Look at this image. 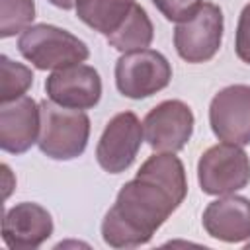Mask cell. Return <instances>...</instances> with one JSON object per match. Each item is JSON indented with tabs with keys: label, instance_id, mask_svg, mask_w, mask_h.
Listing matches in <instances>:
<instances>
[{
	"label": "cell",
	"instance_id": "2",
	"mask_svg": "<svg viewBox=\"0 0 250 250\" xmlns=\"http://www.w3.org/2000/svg\"><path fill=\"white\" fill-rule=\"evenodd\" d=\"M41 131H39V150L53 160H72L78 158L90 137V117L82 109H70L59 105L51 100L41 104Z\"/></svg>",
	"mask_w": 250,
	"mask_h": 250
},
{
	"label": "cell",
	"instance_id": "8",
	"mask_svg": "<svg viewBox=\"0 0 250 250\" xmlns=\"http://www.w3.org/2000/svg\"><path fill=\"white\" fill-rule=\"evenodd\" d=\"M193 111L182 100H164L154 105L143 121L145 139L152 150L178 152L193 133Z\"/></svg>",
	"mask_w": 250,
	"mask_h": 250
},
{
	"label": "cell",
	"instance_id": "14",
	"mask_svg": "<svg viewBox=\"0 0 250 250\" xmlns=\"http://www.w3.org/2000/svg\"><path fill=\"white\" fill-rule=\"evenodd\" d=\"M135 0H76V16L88 27L98 33H113L127 14L131 12Z\"/></svg>",
	"mask_w": 250,
	"mask_h": 250
},
{
	"label": "cell",
	"instance_id": "7",
	"mask_svg": "<svg viewBox=\"0 0 250 250\" xmlns=\"http://www.w3.org/2000/svg\"><path fill=\"white\" fill-rule=\"evenodd\" d=\"M143 123L133 111H121L113 115L96 146V160L102 170L109 174H121L135 162L143 145Z\"/></svg>",
	"mask_w": 250,
	"mask_h": 250
},
{
	"label": "cell",
	"instance_id": "1",
	"mask_svg": "<svg viewBox=\"0 0 250 250\" xmlns=\"http://www.w3.org/2000/svg\"><path fill=\"white\" fill-rule=\"evenodd\" d=\"M188 195L186 168L174 152L148 156L133 180L117 191L102 221V238L111 248H137L154 236Z\"/></svg>",
	"mask_w": 250,
	"mask_h": 250
},
{
	"label": "cell",
	"instance_id": "16",
	"mask_svg": "<svg viewBox=\"0 0 250 250\" xmlns=\"http://www.w3.org/2000/svg\"><path fill=\"white\" fill-rule=\"evenodd\" d=\"M31 84L33 72L29 66L12 61L8 55H0V104L25 96Z\"/></svg>",
	"mask_w": 250,
	"mask_h": 250
},
{
	"label": "cell",
	"instance_id": "17",
	"mask_svg": "<svg viewBox=\"0 0 250 250\" xmlns=\"http://www.w3.org/2000/svg\"><path fill=\"white\" fill-rule=\"evenodd\" d=\"M35 18L33 0H0V37L8 39L31 25Z\"/></svg>",
	"mask_w": 250,
	"mask_h": 250
},
{
	"label": "cell",
	"instance_id": "20",
	"mask_svg": "<svg viewBox=\"0 0 250 250\" xmlns=\"http://www.w3.org/2000/svg\"><path fill=\"white\" fill-rule=\"evenodd\" d=\"M49 2L61 10H72L76 6V0H49Z\"/></svg>",
	"mask_w": 250,
	"mask_h": 250
},
{
	"label": "cell",
	"instance_id": "15",
	"mask_svg": "<svg viewBox=\"0 0 250 250\" xmlns=\"http://www.w3.org/2000/svg\"><path fill=\"white\" fill-rule=\"evenodd\" d=\"M152 37H154L152 21H150L146 10L143 6H139L137 2L133 4L131 12L123 20V23L113 33L105 35L107 43L121 53L146 49L152 43Z\"/></svg>",
	"mask_w": 250,
	"mask_h": 250
},
{
	"label": "cell",
	"instance_id": "3",
	"mask_svg": "<svg viewBox=\"0 0 250 250\" xmlns=\"http://www.w3.org/2000/svg\"><path fill=\"white\" fill-rule=\"evenodd\" d=\"M18 51L39 70H57L84 62L90 57V49L82 39L51 23L25 27L18 39Z\"/></svg>",
	"mask_w": 250,
	"mask_h": 250
},
{
	"label": "cell",
	"instance_id": "6",
	"mask_svg": "<svg viewBox=\"0 0 250 250\" xmlns=\"http://www.w3.org/2000/svg\"><path fill=\"white\" fill-rule=\"evenodd\" d=\"M223 12L213 2H203L201 8L174 29V47L180 59L191 64L211 61L223 41Z\"/></svg>",
	"mask_w": 250,
	"mask_h": 250
},
{
	"label": "cell",
	"instance_id": "9",
	"mask_svg": "<svg viewBox=\"0 0 250 250\" xmlns=\"http://www.w3.org/2000/svg\"><path fill=\"white\" fill-rule=\"evenodd\" d=\"M209 125L219 141L250 145V86L232 84L219 90L209 104Z\"/></svg>",
	"mask_w": 250,
	"mask_h": 250
},
{
	"label": "cell",
	"instance_id": "19",
	"mask_svg": "<svg viewBox=\"0 0 250 250\" xmlns=\"http://www.w3.org/2000/svg\"><path fill=\"white\" fill-rule=\"evenodd\" d=\"M234 51L236 57L250 64V2L242 8L236 23V35H234Z\"/></svg>",
	"mask_w": 250,
	"mask_h": 250
},
{
	"label": "cell",
	"instance_id": "5",
	"mask_svg": "<svg viewBox=\"0 0 250 250\" xmlns=\"http://www.w3.org/2000/svg\"><path fill=\"white\" fill-rule=\"evenodd\" d=\"M172 80L168 59L154 49H139L123 53L115 62V86L131 100L148 98L164 90Z\"/></svg>",
	"mask_w": 250,
	"mask_h": 250
},
{
	"label": "cell",
	"instance_id": "10",
	"mask_svg": "<svg viewBox=\"0 0 250 250\" xmlns=\"http://www.w3.org/2000/svg\"><path fill=\"white\" fill-rule=\"evenodd\" d=\"M45 94L59 105L82 111L92 109L102 98V78L90 64H68L47 76Z\"/></svg>",
	"mask_w": 250,
	"mask_h": 250
},
{
	"label": "cell",
	"instance_id": "18",
	"mask_svg": "<svg viewBox=\"0 0 250 250\" xmlns=\"http://www.w3.org/2000/svg\"><path fill=\"white\" fill-rule=\"evenodd\" d=\"M150 2L168 21H176V23L191 18L203 4V0H150Z\"/></svg>",
	"mask_w": 250,
	"mask_h": 250
},
{
	"label": "cell",
	"instance_id": "4",
	"mask_svg": "<svg viewBox=\"0 0 250 250\" xmlns=\"http://www.w3.org/2000/svg\"><path fill=\"white\" fill-rule=\"evenodd\" d=\"M197 182L207 195H229L250 182V158L240 145L219 143L209 146L197 162Z\"/></svg>",
	"mask_w": 250,
	"mask_h": 250
},
{
	"label": "cell",
	"instance_id": "11",
	"mask_svg": "<svg viewBox=\"0 0 250 250\" xmlns=\"http://www.w3.org/2000/svg\"><path fill=\"white\" fill-rule=\"evenodd\" d=\"M39 131L41 105L33 98L21 96L0 105V148L4 152H27L39 141Z\"/></svg>",
	"mask_w": 250,
	"mask_h": 250
},
{
	"label": "cell",
	"instance_id": "12",
	"mask_svg": "<svg viewBox=\"0 0 250 250\" xmlns=\"http://www.w3.org/2000/svg\"><path fill=\"white\" fill-rule=\"evenodd\" d=\"M53 234L51 213L33 201L10 207L2 219V240L12 250L39 248Z\"/></svg>",
	"mask_w": 250,
	"mask_h": 250
},
{
	"label": "cell",
	"instance_id": "13",
	"mask_svg": "<svg viewBox=\"0 0 250 250\" xmlns=\"http://www.w3.org/2000/svg\"><path fill=\"white\" fill-rule=\"evenodd\" d=\"M201 223L207 234L217 240L242 242L250 238V199L234 193L219 195L207 203Z\"/></svg>",
	"mask_w": 250,
	"mask_h": 250
}]
</instances>
